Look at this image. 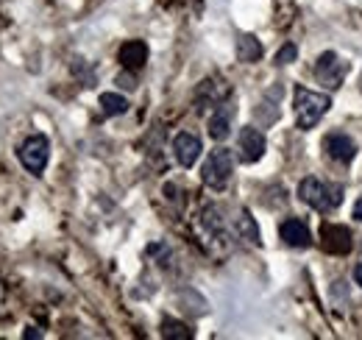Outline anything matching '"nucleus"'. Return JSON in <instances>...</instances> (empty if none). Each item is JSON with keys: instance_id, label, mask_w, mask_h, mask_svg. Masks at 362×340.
I'll use <instances>...</instances> for the list:
<instances>
[{"instance_id": "f257e3e1", "label": "nucleus", "mask_w": 362, "mask_h": 340, "mask_svg": "<svg viewBox=\"0 0 362 340\" xmlns=\"http://www.w3.org/2000/svg\"><path fill=\"white\" fill-rule=\"evenodd\" d=\"M298 198L304 204H310L317 212H332L340 207L343 201V187L340 184H332V181H320V178H304L298 184Z\"/></svg>"}, {"instance_id": "f03ea898", "label": "nucleus", "mask_w": 362, "mask_h": 340, "mask_svg": "<svg viewBox=\"0 0 362 340\" xmlns=\"http://www.w3.org/2000/svg\"><path fill=\"white\" fill-rule=\"evenodd\" d=\"M329 109H332V98L329 95L304 89V86L296 89V123H298L301 131L315 128Z\"/></svg>"}, {"instance_id": "7ed1b4c3", "label": "nucleus", "mask_w": 362, "mask_h": 340, "mask_svg": "<svg viewBox=\"0 0 362 340\" xmlns=\"http://www.w3.org/2000/svg\"><path fill=\"white\" fill-rule=\"evenodd\" d=\"M231 173H234V157H231V151L228 148H215L206 157L204 168H201V178H204L206 187L223 190L228 184V178H231Z\"/></svg>"}, {"instance_id": "20e7f679", "label": "nucleus", "mask_w": 362, "mask_h": 340, "mask_svg": "<svg viewBox=\"0 0 362 340\" xmlns=\"http://www.w3.org/2000/svg\"><path fill=\"white\" fill-rule=\"evenodd\" d=\"M346 73H349V62H343L334 50H326V53L317 56V62H315L317 84H323L326 89H340Z\"/></svg>"}, {"instance_id": "39448f33", "label": "nucleus", "mask_w": 362, "mask_h": 340, "mask_svg": "<svg viewBox=\"0 0 362 340\" xmlns=\"http://www.w3.org/2000/svg\"><path fill=\"white\" fill-rule=\"evenodd\" d=\"M20 162L23 168L34 176H42V170L47 165V157H50V142H47L45 134H31L23 145H20Z\"/></svg>"}, {"instance_id": "423d86ee", "label": "nucleus", "mask_w": 362, "mask_h": 340, "mask_svg": "<svg viewBox=\"0 0 362 340\" xmlns=\"http://www.w3.org/2000/svg\"><path fill=\"white\" fill-rule=\"evenodd\" d=\"M237 148H240V159L248 162V165H254V162H259V159L265 157V151H268V140H265V134H262L259 128L245 126V128H240Z\"/></svg>"}, {"instance_id": "0eeeda50", "label": "nucleus", "mask_w": 362, "mask_h": 340, "mask_svg": "<svg viewBox=\"0 0 362 340\" xmlns=\"http://www.w3.org/2000/svg\"><path fill=\"white\" fill-rule=\"evenodd\" d=\"M201 151H204V145H201V137H198V134H192V131L176 134V140H173V154H176V162H179L181 168H192V165L198 162Z\"/></svg>"}, {"instance_id": "6e6552de", "label": "nucleus", "mask_w": 362, "mask_h": 340, "mask_svg": "<svg viewBox=\"0 0 362 340\" xmlns=\"http://www.w3.org/2000/svg\"><path fill=\"white\" fill-rule=\"evenodd\" d=\"M323 151H326L334 162L349 165V162H354V157H357V142H354L349 134L334 131V134H329V137L323 140Z\"/></svg>"}, {"instance_id": "1a4fd4ad", "label": "nucleus", "mask_w": 362, "mask_h": 340, "mask_svg": "<svg viewBox=\"0 0 362 340\" xmlns=\"http://www.w3.org/2000/svg\"><path fill=\"white\" fill-rule=\"evenodd\" d=\"M279 234H281V240H284L290 249H310V246H313L310 226H307L301 217H287V220H281Z\"/></svg>"}, {"instance_id": "9d476101", "label": "nucleus", "mask_w": 362, "mask_h": 340, "mask_svg": "<svg viewBox=\"0 0 362 340\" xmlns=\"http://www.w3.org/2000/svg\"><path fill=\"white\" fill-rule=\"evenodd\" d=\"M231 120H234V103L223 98L221 103H215V112L209 115V137L223 142L231 134Z\"/></svg>"}, {"instance_id": "9b49d317", "label": "nucleus", "mask_w": 362, "mask_h": 340, "mask_svg": "<svg viewBox=\"0 0 362 340\" xmlns=\"http://www.w3.org/2000/svg\"><path fill=\"white\" fill-rule=\"evenodd\" d=\"M320 237H323V249L332 251V254H346L351 251V232L346 226H334V223H326L320 229Z\"/></svg>"}, {"instance_id": "f8f14e48", "label": "nucleus", "mask_w": 362, "mask_h": 340, "mask_svg": "<svg viewBox=\"0 0 362 340\" xmlns=\"http://www.w3.org/2000/svg\"><path fill=\"white\" fill-rule=\"evenodd\" d=\"M117 59H120V64L126 67V70H142L145 67V62H148V45L142 42V40H129V42L120 47V53H117Z\"/></svg>"}, {"instance_id": "ddd939ff", "label": "nucleus", "mask_w": 362, "mask_h": 340, "mask_svg": "<svg viewBox=\"0 0 362 340\" xmlns=\"http://www.w3.org/2000/svg\"><path fill=\"white\" fill-rule=\"evenodd\" d=\"M237 59L245 64H254L262 59V45L254 34H240L237 37Z\"/></svg>"}, {"instance_id": "4468645a", "label": "nucleus", "mask_w": 362, "mask_h": 340, "mask_svg": "<svg viewBox=\"0 0 362 340\" xmlns=\"http://www.w3.org/2000/svg\"><path fill=\"white\" fill-rule=\"evenodd\" d=\"M234 229H237V234H240L243 240H248V243H254V246L262 243V237H259V226L254 223V217H251L248 210H240V215L234 217Z\"/></svg>"}, {"instance_id": "2eb2a0df", "label": "nucleus", "mask_w": 362, "mask_h": 340, "mask_svg": "<svg viewBox=\"0 0 362 340\" xmlns=\"http://www.w3.org/2000/svg\"><path fill=\"white\" fill-rule=\"evenodd\" d=\"M100 109L106 118H117V115H126L129 112V101L117 92H103L100 95Z\"/></svg>"}, {"instance_id": "dca6fc26", "label": "nucleus", "mask_w": 362, "mask_h": 340, "mask_svg": "<svg viewBox=\"0 0 362 340\" xmlns=\"http://www.w3.org/2000/svg\"><path fill=\"white\" fill-rule=\"evenodd\" d=\"M162 338H170V340H187L192 338V332L181 324V321H173V318H165L162 321Z\"/></svg>"}, {"instance_id": "f3484780", "label": "nucleus", "mask_w": 362, "mask_h": 340, "mask_svg": "<svg viewBox=\"0 0 362 340\" xmlns=\"http://www.w3.org/2000/svg\"><path fill=\"white\" fill-rule=\"evenodd\" d=\"M204 226H206L212 234H221V232H223V217H221V210H218V207H206V210H204Z\"/></svg>"}, {"instance_id": "a211bd4d", "label": "nucleus", "mask_w": 362, "mask_h": 340, "mask_svg": "<svg viewBox=\"0 0 362 340\" xmlns=\"http://www.w3.org/2000/svg\"><path fill=\"white\" fill-rule=\"evenodd\" d=\"M296 59H298V47L290 42L284 45V47H279V53H276V64H290Z\"/></svg>"}, {"instance_id": "6ab92c4d", "label": "nucleus", "mask_w": 362, "mask_h": 340, "mask_svg": "<svg viewBox=\"0 0 362 340\" xmlns=\"http://www.w3.org/2000/svg\"><path fill=\"white\" fill-rule=\"evenodd\" d=\"M117 84L123 86V89H134V86H136L134 70H126V73H120V76H117Z\"/></svg>"}, {"instance_id": "aec40b11", "label": "nucleus", "mask_w": 362, "mask_h": 340, "mask_svg": "<svg viewBox=\"0 0 362 340\" xmlns=\"http://www.w3.org/2000/svg\"><path fill=\"white\" fill-rule=\"evenodd\" d=\"M354 282L362 288V262H360V265H354Z\"/></svg>"}, {"instance_id": "412c9836", "label": "nucleus", "mask_w": 362, "mask_h": 340, "mask_svg": "<svg viewBox=\"0 0 362 340\" xmlns=\"http://www.w3.org/2000/svg\"><path fill=\"white\" fill-rule=\"evenodd\" d=\"M354 217H357V220L362 223V198L357 201V204H354Z\"/></svg>"}, {"instance_id": "4be33fe9", "label": "nucleus", "mask_w": 362, "mask_h": 340, "mask_svg": "<svg viewBox=\"0 0 362 340\" xmlns=\"http://www.w3.org/2000/svg\"><path fill=\"white\" fill-rule=\"evenodd\" d=\"M25 338H42V332H37V329L28 327V329H25Z\"/></svg>"}, {"instance_id": "5701e85b", "label": "nucleus", "mask_w": 362, "mask_h": 340, "mask_svg": "<svg viewBox=\"0 0 362 340\" xmlns=\"http://www.w3.org/2000/svg\"><path fill=\"white\" fill-rule=\"evenodd\" d=\"M0 296H3V288H0Z\"/></svg>"}]
</instances>
